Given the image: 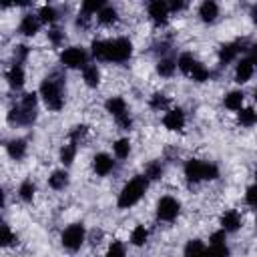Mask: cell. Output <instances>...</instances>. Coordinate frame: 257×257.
Here are the masks:
<instances>
[{
  "label": "cell",
  "instance_id": "44",
  "mask_svg": "<svg viewBox=\"0 0 257 257\" xmlns=\"http://www.w3.org/2000/svg\"><path fill=\"white\" fill-rule=\"evenodd\" d=\"M209 241H211V245H219V243H225V231L221 229V231H215L211 237H209Z\"/></svg>",
  "mask_w": 257,
  "mask_h": 257
},
{
  "label": "cell",
  "instance_id": "49",
  "mask_svg": "<svg viewBox=\"0 0 257 257\" xmlns=\"http://www.w3.org/2000/svg\"><path fill=\"white\" fill-rule=\"evenodd\" d=\"M255 100H257V88H255Z\"/></svg>",
  "mask_w": 257,
  "mask_h": 257
},
{
  "label": "cell",
  "instance_id": "24",
  "mask_svg": "<svg viewBox=\"0 0 257 257\" xmlns=\"http://www.w3.org/2000/svg\"><path fill=\"white\" fill-rule=\"evenodd\" d=\"M48 185H50L52 189H56V191L64 189V187L68 185V173H66V171H54V173L48 177Z\"/></svg>",
  "mask_w": 257,
  "mask_h": 257
},
{
  "label": "cell",
  "instance_id": "13",
  "mask_svg": "<svg viewBox=\"0 0 257 257\" xmlns=\"http://www.w3.org/2000/svg\"><path fill=\"white\" fill-rule=\"evenodd\" d=\"M92 167H94V173L98 177H104L108 175L112 169H114V161L106 155V153H98L94 159H92Z\"/></svg>",
  "mask_w": 257,
  "mask_h": 257
},
{
  "label": "cell",
  "instance_id": "27",
  "mask_svg": "<svg viewBox=\"0 0 257 257\" xmlns=\"http://www.w3.org/2000/svg\"><path fill=\"white\" fill-rule=\"evenodd\" d=\"M175 68H177V62L171 60V58H161L159 64H157V72H159L161 76H173Z\"/></svg>",
  "mask_w": 257,
  "mask_h": 257
},
{
  "label": "cell",
  "instance_id": "22",
  "mask_svg": "<svg viewBox=\"0 0 257 257\" xmlns=\"http://www.w3.org/2000/svg\"><path fill=\"white\" fill-rule=\"evenodd\" d=\"M243 98H245V94H243L241 90H231V92L223 98V102H225V106H227L229 110H241Z\"/></svg>",
  "mask_w": 257,
  "mask_h": 257
},
{
  "label": "cell",
  "instance_id": "10",
  "mask_svg": "<svg viewBox=\"0 0 257 257\" xmlns=\"http://www.w3.org/2000/svg\"><path fill=\"white\" fill-rule=\"evenodd\" d=\"M163 124L169 131H181L185 126V112L181 108H171L167 110V114L163 116Z\"/></svg>",
  "mask_w": 257,
  "mask_h": 257
},
{
  "label": "cell",
  "instance_id": "50",
  "mask_svg": "<svg viewBox=\"0 0 257 257\" xmlns=\"http://www.w3.org/2000/svg\"><path fill=\"white\" fill-rule=\"evenodd\" d=\"M255 179H257V171H255Z\"/></svg>",
  "mask_w": 257,
  "mask_h": 257
},
{
  "label": "cell",
  "instance_id": "21",
  "mask_svg": "<svg viewBox=\"0 0 257 257\" xmlns=\"http://www.w3.org/2000/svg\"><path fill=\"white\" fill-rule=\"evenodd\" d=\"M6 149H8V155H10L14 161H20V159L26 155V141L14 139V141H10V143L6 145Z\"/></svg>",
  "mask_w": 257,
  "mask_h": 257
},
{
  "label": "cell",
  "instance_id": "2",
  "mask_svg": "<svg viewBox=\"0 0 257 257\" xmlns=\"http://www.w3.org/2000/svg\"><path fill=\"white\" fill-rule=\"evenodd\" d=\"M40 96L44 104L50 110H60L64 106V96H62V76L58 72H52L46 76L40 84Z\"/></svg>",
  "mask_w": 257,
  "mask_h": 257
},
{
  "label": "cell",
  "instance_id": "35",
  "mask_svg": "<svg viewBox=\"0 0 257 257\" xmlns=\"http://www.w3.org/2000/svg\"><path fill=\"white\" fill-rule=\"evenodd\" d=\"M161 175H163V167H161V163H149L147 165V171H145V177L147 179H151V181H155V179H161Z\"/></svg>",
  "mask_w": 257,
  "mask_h": 257
},
{
  "label": "cell",
  "instance_id": "4",
  "mask_svg": "<svg viewBox=\"0 0 257 257\" xmlns=\"http://www.w3.org/2000/svg\"><path fill=\"white\" fill-rule=\"evenodd\" d=\"M36 102H38V96L34 92H26L20 98V104L8 112V120L16 124H32L36 118Z\"/></svg>",
  "mask_w": 257,
  "mask_h": 257
},
{
  "label": "cell",
  "instance_id": "14",
  "mask_svg": "<svg viewBox=\"0 0 257 257\" xmlns=\"http://www.w3.org/2000/svg\"><path fill=\"white\" fill-rule=\"evenodd\" d=\"M241 48H243V42H239V40L221 46V50H219V62H221V64H229L231 60L237 58V54L241 52Z\"/></svg>",
  "mask_w": 257,
  "mask_h": 257
},
{
  "label": "cell",
  "instance_id": "28",
  "mask_svg": "<svg viewBox=\"0 0 257 257\" xmlns=\"http://www.w3.org/2000/svg\"><path fill=\"white\" fill-rule=\"evenodd\" d=\"M237 118H239V122H241L243 126H253V124H257V112H255L253 108H241Z\"/></svg>",
  "mask_w": 257,
  "mask_h": 257
},
{
  "label": "cell",
  "instance_id": "40",
  "mask_svg": "<svg viewBox=\"0 0 257 257\" xmlns=\"http://www.w3.org/2000/svg\"><path fill=\"white\" fill-rule=\"evenodd\" d=\"M14 241H16V235L10 231L8 225H2V237H0V243H2L4 247H8V245H12Z\"/></svg>",
  "mask_w": 257,
  "mask_h": 257
},
{
  "label": "cell",
  "instance_id": "23",
  "mask_svg": "<svg viewBox=\"0 0 257 257\" xmlns=\"http://www.w3.org/2000/svg\"><path fill=\"white\" fill-rule=\"evenodd\" d=\"M205 243L201 239H191L187 245H185V257H203L205 253Z\"/></svg>",
  "mask_w": 257,
  "mask_h": 257
},
{
  "label": "cell",
  "instance_id": "17",
  "mask_svg": "<svg viewBox=\"0 0 257 257\" xmlns=\"http://www.w3.org/2000/svg\"><path fill=\"white\" fill-rule=\"evenodd\" d=\"M6 80H8V84L12 88H16V90L22 88V84H24V68H22V64L14 62L10 66V70L6 72Z\"/></svg>",
  "mask_w": 257,
  "mask_h": 257
},
{
  "label": "cell",
  "instance_id": "37",
  "mask_svg": "<svg viewBox=\"0 0 257 257\" xmlns=\"http://www.w3.org/2000/svg\"><path fill=\"white\" fill-rule=\"evenodd\" d=\"M209 257H229V247L225 243H219V245H211L207 249Z\"/></svg>",
  "mask_w": 257,
  "mask_h": 257
},
{
  "label": "cell",
  "instance_id": "9",
  "mask_svg": "<svg viewBox=\"0 0 257 257\" xmlns=\"http://www.w3.org/2000/svg\"><path fill=\"white\" fill-rule=\"evenodd\" d=\"M169 4L165 0H153L149 4V16L153 18L155 24H165L167 22V16H169Z\"/></svg>",
  "mask_w": 257,
  "mask_h": 257
},
{
  "label": "cell",
  "instance_id": "15",
  "mask_svg": "<svg viewBox=\"0 0 257 257\" xmlns=\"http://www.w3.org/2000/svg\"><path fill=\"white\" fill-rule=\"evenodd\" d=\"M239 227H241V215H239L235 209L225 211L223 217H221V229H223L225 233H233V231H237Z\"/></svg>",
  "mask_w": 257,
  "mask_h": 257
},
{
  "label": "cell",
  "instance_id": "45",
  "mask_svg": "<svg viewBox=\"0 0 257 257\" xmlns=\"http://www.w3.org/2000/svg\"><path fill=\"white\" fill-rule=\"evenodd\" d=\"M185 6H187L185 2H181V0H173V2L169 4V10H171V12H179V10H183Z\"/></svg>",
  "mask_w": 257,
  "mask_h": 257
},
{
  "label": "cell",
  "instance_id": "11",
  "mask_svg": "<svg viewBox=\"0 0 257 257\" xmlns=\"http://www.w3.org/2000/svg\"><path fill=\"white\" fill-rule=\"evenodd\" d=\"M253 70H255V64L251 58H241L235 66V82L239 84H245L251 76H253Z\"/></svg>",
  "mask_w": 257,
  "mask_h": 257
},
{
  "label": "cell",
  "instance_id": "39",
  "mask_svg": "<svg viewBox=\"0 0 257 257\" xmlns=\"http://www.w3.org/2000/svg\"><path fill=\"white\" fill-rule=\"evenodd\" d=\"M104 257H124V245L120 241H112L108 245V251Z\"/></svg>",
  "mask_w": 257,
  "mask_h": 257
},
{
  "label": "cell",
  "instance_id": "16",
  "mask_svg": "<svg viewBox=\"0 0 257 257\" xmlns=\"http://www.w3.org/2000/svg\"><path fill=\"white\" fill-rule=\"evenodd\" d=\"M104 106H106V110H108L116 120L128 114V112H126V102H124V98H120V96H110V98L104 102Z\"/></svg>",
  "mask_w": 257,
  "mask_h": 257
},
{
  "label": "cell",
  "instance_id": "38",
  "mask_svg": "<svg viewBox=\"0 0 257 257\" xmlns=\"http://www.w3.org/2000/svg\"><path fill=\"white\" fill-rule=\"evenodd\" d=\"M104 8V4H102V0H88V2H84L82 4V12L84 14H92V12H100Z\"/></svg>",
  "mask_w": 257,
  "mask_h": 257
},
{
  "label": "cell",
  "instance_id": "3",
  "mask_svg": "<svg viewBox=\"0 0 257 257\" xmlns=\"http://www.w3.org/2000/svg\"><path fill=\"white\" fill-rule=\"evenodd\" d=\"M147 187H149V179H147L145 175H137V177H133V179L122 187V191L118 193L116 205H118L120 209H128V207L137 205V203L143 199Z\"/></svg>",
  "mask_w": 257,
  "mask_h": 257
},
{
  "label": "cell",
  "instance_id": "32",
  "mask_svg": "<svg viewBox=\"0 0 257 257\" xmlns=\"http://www.w3.org/2000/svg\"><path fill=\"white\" fill-rule=\"evenodd\" d=\"M167 106H169V98H167L163 92H157V94L151 96V108H155V110H165Z\"/></svg>",
  "mask_w": 257,
  "mask_h": 257
},
{
  "label": "cell",
  "instance_id": "42",
  "mask_svg": "<svg viewBox=\"0 0 257 257\" xmlns=\"http://www.w3.org/2000/svg\"><path fill=\"white\" fill-rule=\"evenodd\" d=\"M62 38H64V32H62V30H58V28L48 30V40H50L54 46H58V44L62 42Z\"/></svg>",
  "mask_w": 257,
  "mask_h": 257
},
{
  "label": "cell",
  "instance_id": "30",
  "mask_svg": "<svg viewBox=\"0 0 257 257\" xmlns=\"http://www.w3.org/2000/svg\"><path fill=\"white\" fill-rule=\"evenodd\" d=\"M112 151H114V155H116L118 159H126L128 153H131V143H128V139H118V141L112 145Z\"/></svg>",
  "mask_w": 257,
  "mask_h": 257
},
{
  "label": "cell",
  "instance_id": "48",
  "mask_svg": "<svg viewBox=\"0 0 257 257\" xmlns=\"http://www.w3.org/2000/svg\"><path fill=\"white\" fill-rule=\"evenodd\" d=\"M251 20L257 24V4H253V6H251Z\"/></svg>",
  "mask_w": 257,
  "mask_h": 257
},
{
  "label": "cell",
  "instance_id": "1",
  "mask_svg": "<svg viewBox=\"0 0 257 257\" xmlns=\"http://www.w3.org/2000/svg\"><path fill=\"white\" fill-rule=\"evenodd\" d=\"M90 48L92 56L104 62H124L133 54V42L122 36L114 40H94Z\"/></svg>",
  "mask_w": 257,
  "mask_h": 257
},
{
  "label": "cell",
  "instance_id": "18",
  "mask_svg": "<svg viewBox=\"0 0 257 257\" xmlns=\"http://www.w3.org/2000/svg\"><path fill=\"white\" fill-rule=\"evenodd\" d=\"M199 16H201L203 22H213V20L219 16V6H217V2L205 0V2L199 6Z\"/></svg>",
  "mask_w": 257,
  "mask_h": 257
},
{
  "label": "cell",
  "instance_id": "31",
  "mask_svg": "<svg viewBox=\"0 0 257 257\" xmlns=\"http://www.w3.org/2000/svg\"><path fill=\"white\" fill-rule=\"evenodd\" d=\"M34 191H36L34 183L26 179V181H24V183L20 185V189H18V195H20V199H22V201L30 203V201H32V197H34Z\"/></svg>",
  "mask_w": 257,
  "mask_h": 257
},
{
  "label": "cell",
  "instance_id": "5",
  "mask_svg": "<svg viewBox=\"0 0 257 257\" xmlns=\"http://www.w3.org/2000/svg\"><path fill=\"white\" fill-rule=\"evenodd\" d=\"M185 177L191 183H199V181H213L219 177V169L213 163L207 161H199V159H191L185 163Z\"/></svg>",
  "mask_w": 257,
  "mask_h": 257
},
{
  "label": "cell",
  "instance_id": "12",
  "mask_svg": "<svg viewBox=\"0 0 257 257\" xmlns=\"http://www.w3.org/2000/svg\"><path fill=\"white\" fill-rule=\"evenodd\" d=\"M40 18H38V14H24L22 16V20H20V26H18V30H20V34H24V36H34L38 30H40Z\"/></svg>",
  "mask_w": 257,
  "mask_h": 257
},
{
  "label": "cell",
  "instance_id": "43",
  "mask_svg": "<svg viewBox=\"0 0 257 257\" xmlns=\"http://www.w3.org/2000/svg\"><path fill=\"white\" fill-rule=\"evenodd\" d=\"M26 56H28V46L18 44V46H16V50H14V58H16V62L20 64V62H22Z\"/></svg>",
  "mask_w": 257,
  "mask_h": 257
},
{
  "label": "cell",
  "instance_id": "34",
  "mask_svg": "<svg viewBox=\"0 0 257 257\" xmlns=\"http://www.w3.org/2000/svg\"><path fill=\"white\" fill-rule=\"evenodd\" d=\"M86 133H88V126H86V124H76V126L70 131V143L78 145V143L86 137Z\"/></svg>",
  "mask_w": 257,
  "mask_h": 257
},
{
  "label": "cell",
  "instance_id": "6",
  "mask_svg": "<svg viewBox=\"0 0 257 257\" xmlns=\"http://www.w3.org/2000/svg\"><path fill=\"white\" fill-rule=\"evenodd\" d=\"M60 241H62V245H64L68 251L80 249V245H82V241H84V227H82L80 223L68 225V227L62 231Z\"/></svg>",
  "mask_w": 257,
  "mask_h": 257
},
{
  "label": "cell",
  "instance_id": "8",
  "mask_svg": "<svg viewBox=\"0 0 257 257\" xmlns=\"http://www.w3.org/2000/svg\"><path fill=\"white\" fill-rule=\"evenodd\" d=\"M179 209L181 205L175 197H161L157 203V217L161 221H173L179 215Z\"/></svg>",
  "mask_w": 257,
  "mask_h": 257
},
{
  "label": "cell",
  "instance_id": "41",
  "mask_svg": "<svg viewBox=\"0 0 257 257\" xmlns=\"http://www.w3.org/2000/svg\"><path fill=\"white\" fill-rule=\"evenodd\" d=\"M245 201H247V205L257 207V183L251 185V187L247 189V193H245Z\"/></svg>",
  "mask_w": 257,
  "mask_h": 257
},
{
  "label": "cell",
  "instance_id": "19",
  "mask_svg": "<svg viewBox=\"0 0 257 257\" xmlns=\"http://www.w3.org/2000/svg\"><path fill=\"white\" fill-rule=\"evenodd\" d=\"M82 78H84L86 86L96 88V86H98V82H100V70H98L94 64H86V66L82 68Z\"/></svg>",
  "mask_w": 257,
  "mask_h": 257
},
{
  "label": "cell",
  "instance_id": "47",
  "mask_svg": "<svg viewBox=\"0 0 257 257\" xmlns=\"http://www.w3.org/2000/svg\"><path fill=\"white\" fill-rule=\"evenodd\" d=\"M249 58L253 60V64H257V44L251 46V50H249Z\"/></svg>",
  "mask_w": 257,
  "mask_h": 257
},
{
  "label": "cell",
  "instance_id": "29",
  "mask_svg": "<svg viewBox=\"0 0 257 257\" xmlns=\"http://www.w3.org/2000/svg\"><path fill=\"white\" fill-rule=\"evenodd\" d=\"M74 157H76V145L74 143H68V145H64L60 149V161H62V165L68 167L74 161Z\"/></svg>",
  "mask_w": 257,
  "mask_h": 257
},
{
  "label": "cell",
  "instance_id": "33",
  "mask_svg": "<svg viewBox=\"0 0 257 257\" xmlns=\"http://www.w3.org/2000/svg\"><path fill=\"white\" fill-rule=\"evenodd\" d=\"M38 18H40V22H44V24L54 22V20H56V10H54L52 6H42V8L38 10Z\"/></svg>",
  "mask_w": 257,
  "mask_h": 257
},
{
  "label": "cell",
  "instance_id": "26",
  "mask_svg": "<svg viewBox=\"0 0 257 257\" xmlns=\"http://www.w3.org/2000/svg\"><path fill=\"white\" fill-rule=\"evenodd\" d=\"M147 237H149V231L143 227V225H137L133 231H131V243L135 247H141L147 243Z\"/></svg>",
  "mask_w": 257,
  "mask_h": 257
},
{
  "label": "cell",
  "instance_id": "20",
  "mask_svg": "<svg viewBox=\"0 0 257 257\" xmlns=\"http://www.w3.org/2000/svg\"><path fill=\"white\" fill-rule=\"evenodd\" d=\"M197 64H199V60H195L193 54H189V52H183V54L179 56V60H177L179 70H181L183 74H187V76H191V72H193V68H195Z\"/></svg>",
  "mask_w": 257,
  "mask_h": 257
},
{
  "label": "cell",
  "instance_id": "25",
  "mask_svg": "<svg viewBox=\"0 0 257 257\" xmlns=\"http://www.w3.org/2000/svg\"><path fill=\"white\" fill-rule=\"evenodd\" d=\"M96 16H98V22H100V24H104V26L114 24V22H116V18H118V16H116V10H114L112 6H104Z\"/></svg>",
  "mask_w": 257,
  "mask_h": 257
},
{
  "label": "cell",
  "instance_id": "46",
  "mask_svg": "<svg viewBox=\"0 0 257 257\" xmlns=\"http://www.w3.org/2000/svg\"><path fill=\"white\" fill-rule=\"evenodd\" d=\"M88 18H90V16L82 12V14L76 18V26H80V28H86V26H88Z\"/></svg>",
  "mask_w": 257,
  "mask_h": 257
},
{
  "label": "cell",
  "instance_id": "36",
  "mask_svg": "<svg viewBox=\"0 0 257 257\" xmlns=\"http://www.w3.org/2000/svg\"><path fill=\"white\" fill-rule=\"evenodd\" d=\"M209 76H211V72H209L201 62H199V64L193 68V72H191V78H193V80H197V82H205Z\"/></svg>",
  "mask_w": 257,
  "mask_h": 257
},
{
  "label": "cell",
  "instance_id": "7",
  "mask_svg": "<svg viewBox=\"0 0 257 257\" xmlns=\"http://www.w3.org/2000/svg\"><path fill=\"white\" fill-rule=\"evenodd\" d=\"M86 52L84 48L80 46H70V48H64L62 54H60V62L68 68H84L86 66Z\"/></svg>",
  "mask_w": 257,
  "mask_h": 257
}]
</instances>
